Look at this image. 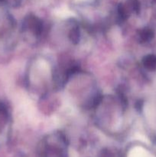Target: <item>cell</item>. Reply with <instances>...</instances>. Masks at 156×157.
<instances>
[{
	"label": "cell",
	"instance_id": "2",
	"mask_svg": "<svg viewBox=\"0 0 156 157\" xmlns=\"http://www.w3.org/2000/svg\"><path fill=\"white\" fill-rule=\"evenodd\" d=\"M62 89L69 104L81 110L91 111L102 95L94 75L76 67L67 70Z\"/></svg>",
	"mask_w": 156,
	"mask_h": 157
},
{
	"label": "cell",
	"instance_id": "4",
	"mask_svg": "<svg viewBox=\"0 0 156 157\" xmlns=\"http://www.w3.org/2000/svg\"><path fill=\"white\" fill-rule=\"evenodd\" d=\"M23 29L26 38L31 41H37L44 33V27L42 20L35 15H29L26 16L23 23Z\"/></svg>",
	"mask_w": 156,
	"mask_h": 157
},
{
	"label": "cell",
	"instance_id": "1",
	"mask_svg": "<svg viewBox=\"0 0 156 157\" xmlns=\"http://www.w3.org/2000/svg\"><path fill=\"white\" fill-rule=\"evenodd\" d=\"M91 112L95 125L110 134L121 133L130 123L128 99L121 92L102 94Z\"/></svg>",
	"mask_w": 156,
	"mask_h": 157
},
{
	"label": "cell",
	"instance_id": "3",
	"mask_svg": "<svg viewBox=\"0 0 156 157\" xmlns=\"http://www.w3.org/2000/svg\"><path fill=\"white\" fill-rule=\"evenodd\" d=\"M26 90L36 99L48 96L57 85V70L51 58L45 55L31 58L24 76Z\"/></svg>",
	"mask_w": 156,
	"mask_h": 157
}]
</instances>
